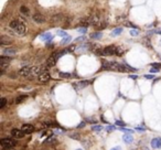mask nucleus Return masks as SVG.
I'll return each instance as SVG.
<instances>
[{
  "label": "nucleus",
  "mask_w": 161,
  "mask_h": 150,
  "mask_svg": "<svg viewBox=\"0 0 161 150\" xmlns=\"http://www.w3.org/2000/svg\"><path fill=\"white\" fill-rule=\"evenodd\" d=\"M103 69L110 70V71H117V72H120V73L128 72L125 64H120V63H117V62H108V61H104L103 62Z\"/></svg>",
  "instance_id": "obj_1"
},
{
  "label": "nucleus",
  "mask_w": 161,
  "mask_h": 150,
  "mask_svg": "<svg viewBox=\"0 0 161 150\" xmlns=\"http://www.w3.org/2000/svg\"><path fill=\"white\" fill-rule=\"evenodd\" d=\"M10 28H11L16 33L20 34V35H23V34H25V32H26L25 24H24L22 21L18 20V19L12 20V21L10 22Z\"/></svg>",
  "instance_id": "obj_2"
},
{
  "label": "nucleus",
  "mask_w": 161,
  "mask_h": 150,
  "mask_svg": "<svg viewBox=\"0 0 161 150\" xmlns=\"http://www.w3.org/2000/svg\"><path fill=\"white\" fill-rule=\"evenodd\" d=\"M117 52V46L116 45H108L104 49H97L95 50V53L97 55H104V56H108V55H115Z\"/></svg>",
  "instance_id": "obj_3"
},
{
  "label": "nucleus",
  "mask_w": 161,
  "mask_h": 150,
  "mask_svg": "<svg viewBox=\"0 0 161 150\" xmlns=\"http://www.w3.org/2000/svg\"><path fill=\"white\" fill-rule=\"evenodd\" d=\"M33 67L31 65H26V66H23L21 70H20L19 74L23 77H32V74H33Z\"/></svg>",
  "instance_id": "obj_4"
},
{
  "label": "nucleus",
  "mask_w": 161,
  "mask_h": 150,
  "mask_svg": "<svg viewBox=\"0 0 161 150\" xmlns=\"http://www.w3.org/2000/svg\"><path fill=\"white\" fill-rule=\"evenodd\" d=\"M0 143H1L2 148H13V147H16V145H17L16 140H13V139H10V138H3V139H1Z\"/></svg>",
  "instance_id": "obj_5"
},
{
  "label": "nucleus",
  "mask_w": 161,
  "mask_h": 150,
  "mask_svg": "<svg viewBox=\"0 0 161 150\" xmlns=\"http://www.w3.org/2000/svg\"><path fill=\"white\" fill-rule=\"evenodd\" d=\"M10 62H11V57L6 56V55L0 56V66H1V69H6L10 64Z\"/></svg>",
  "instance_id": "obj_6"
},
{
  "label": "nucleus",
  "mask_w": 161,
  "mask_h": 150,
  "mask_svg": "<svg viewBox=\"0 0 161 150\" xmlns=\"http://www.w3.org/2000/svg\"><path fill=\"white\" fill-rule=\"evenodd\" d=\"M11 135L15 138H18V139H21V138H23L24 137V131L22 130V129H18V128H15V129H12L11 130Z\"/></svg>",
  "instance_id": "obj_7"
},
{
  "label": "nucleus",
  "mask_w": 161,
  "mask_h": 150,
  "mask_svg": "<svg viewBox=\"0 0 161 150\" xmlns=\"http://www.w3.org/2000/svg\"><path fill=\"white\" fill-rule=\"evenodd\" d=\"M38 79L40 83H46V82L50 81V74L48 72H43L38 76Z\"/></svg>",
  "instance_id": "obj_8"
},
{
  "label": "nucleus",
  "mask_w": 161,
  "mask_h": 150,
  "mask_svg": "<svg viewBox=\"0 0 161 150\" xmlns=\"http://www.w3.org/2000/svg\"><path fill=\"white\" fill-rule=\"evenodd\" d=\"M32 19H33V21L36 22V23H44V22H45V18H44L41 13H34L33 16H32Z\"/></svg>",
  "instance_id": "obj_9"
},
{
  "label": "nucleus",
  "mask_w": 161,
  "mask_h": 150,
  "mask_svg": "<svg viewBox=\"0 0 161 150\" xmlns=\"http://www.w3.org/2000/svg\"><path fill=\"white\" fill-rule=\"evenodd\" d=\"M21 129L24 131V133H31V132H33V131H34V127H33V125H31V124L22 125Z\"/></svg>",
  "instance_id": "obj_10"
},
{
  "label": "nucleus",
  "mask_w": 161,
  "mask_h": 150,
  "mask_svg": "<svg viewBox=\"0 0 161 150\" xmlns=\"http://www.w3.org/2000/svg\"><path fill=\"white\" fill-rule=\"evenodd\" d=\"M89 83H91V82H88V81H81V82H78V83H75L73 86L75 87L76 91H78V89H82V88L86 87Z\"/></svg>",
  "instance_id": "obj_11"
},
{
  "label": "nucleus",
  "mask_w": 161,
  "mask_h": 150,
  "mask_svg": "<svg viewBox=\"0 0 161 150\" xmlns=\"http://www.w3.org/2000/svg\"><path fill=\"white\" fill-rule=\"evenodd\" d=\"M17 53V51L15 49H11V48H7V49H3L2 50V55H6V56H12Z\"/></svg>",
  "instance_id": "obj_12"
},
{
  "label": "nucleus",
  "mask_w": 161,
  "mask_h": 150,
  "mask_svg": "<svg viewBox=\"0 0 161 150\" xmlns=\"http://www.w3.org/2000/svg\"><path fill=\"white\" fill-rule=\"evenodd\" d=\"M56 56H55V54H53L52 56H50L48 59V61H46V65H48L49 67H51V66H54L55 65V63H56Z\"/></svg>",
  "instance_id": "obj_13"
},
{
  "label": "nucleus",
  "mask_w": 161,
  "mask_h": 150,
  "mask_svg": "<svg viewBox=\"0 0 161 150\" xmlns=\"http://www.w3.org/2000/svg\"><path fill=\"white\" fill-rule=\"evenodd\" d=\"M10 43H11V39H9V36L7 35H2L0 38V44L1 45H9Z\"/></svg>",
  "instance_id": "obj_14"
},
{
  "label": "nucleus",
  "mask_w": 161,
  "mask_h": 150,
  "mask_svg": "<svg viewBox=\"0 0 161 150\" xmlns=\"http://www.w3.org/2000/svg\"><path fill=\"white\" fill-rule=\"evenodd\" d=\"M151 147L154 149H159L161 148V138H154L151 141Z\"/></svg>",
  "instance_id": "obj_15"
},
{
  "label": "nucleus",
  "mask_w": 161,
  "mask_h": 150,
  "mask_svg": "<svg viewBox=\"0 0 161 150\" xmlns=\"http://www.w3.org/2000/svg\"><path fill=\"white\" fill-rule=\"evenodd\" d=\"M123 139H124V141H125L126 143H130V142H132V140H134V137H132L131 133L126 132L123 136Z\"/></svg>",
  "instance_id": "obj_16"
},
{
  "label": "nucleus",
  "mask_w": 161,
  "mask_h": 150,
  "mask_svg": "<svg viewBox=\"0 0 161 150\" xmlns=\"http://www.w3.org/2000/svg\"><path fill=\"white\" fill-rule=\"evenodd\" d=\"M53 39V35L51 33H49V32H45V33H43L41 35V40L43 41H51Z\"/></svg>",
  "instance_id": "obj_17"
},
{
  "label": "nucleus",
  "mask_w": 161,
  "mask_h": 150,
  "mask_svg": "<svg viewBox=\"0 0 161 150\" xmlns=\"http://www.w3.org/2000/svg\"><path fill=\"white\" fill-rule=\"evenodd\" d=\"M28 98V95H19L17 98H16V104H21L22 102H24V100Z\"/></svg>",
  "instance_id": "obj_18"
},
{
  "label": "nucleus",
  "mask_w": 161,
  "mask_h": 150,
  "mask_svg": "<svg viewBox=\"0 0 161 150\" xmlns=\"http://www.w3.org/2000/svg\"><path fill=\"white\" fill-rule=\"evenodd\" d=\"M121 32H123V28H116V29H114L113 31H111L110 35L111 36H117V35H119Z\"/></svg>",
  "instance_id": "obj_19"
},
{
  "label": "nucleus",
  "mask_w": 161,
  "mask_h": 150,
  "mask_svg": "<svg viewBox=\"0 0 161 150\" xmlns=\"http://www.w3.org/2000/svg\"><path fill=\"white\" fill-rule=\"evenodd\" d=\"M102 36H103V33H102V32H99V31L94 32V33L91 34V38H92V39H97V40L102 39Z\"/></svg>",
  "instance_id": "obj_20"
},
{
  "label": "nucleus",
  "mask_w": 161,
  "mask_h": 150,
  "mask_svg": "<svg viewBox=\"0 0 161 150\" xmlns=\"http://www.w3.org/2000/svg\"><path fill=\"white\" fill-rule=\"evenodd\" d=\"M71 40H72V38H71L70 35H66L65 38H63L62 41H61V44H66V43H70Z\"/></svg>",
  "instance_id": "obj_21"
},
{
  "label": "nucleus",
  "mask_w": 161,
  "mask_h": 150,
  "mask_svg": "<svg viewBox=\"0 0 161 150\" xmlns=\"http://www.w3.org/2000/svg\"><path fill=\"white\" fill-rule=\"evenodd\" d=\"M124 52H125L124 48H121V46H117V52H116V55H118V56H121V55L124 54Z\"/></svg>",
  "instance_id": "obj_22"
},
{
  "label": "nucleus",
  "mask_w": 161,
  "mask_h": 150,
  "mask_svg": "<svg viewBox=\"0 0 161 150\" xmlns=\"http://www.w3.org/2000/svg\"><path fill=\"white\" fill-rule=\"evenodd\" d=\"M20 11H21V13L25 14V16H28V14H29V9H28L26 7H24V6H22V7L20 8Z\"/></svg>",
  "instance_id": "obj_23"
},
{
  "label": "nucleus",
  "mask_w": 161,
  "mask_h": 150,
  "mask_svg": "<svg viewBox=\"0 0 161 150\" xmlns=\"http://www.w3.org/2000/svg\"><path fill=\"white\" fill-rule=\"evenodd\" d=\"M56 34L60 35V36H62V38H65V36L68 35V33H66L65 31H63V30H58V31H56Z\"/></svg>",
  "instance_id": "obj_24"
},
{
  "label": "nucleus",
  "mask_w": 161,
  "mask_h": 150,
  "mask_svg": "<svg viewBox=\"0 0 161 150\" xmlns=\"http://www.w3.org/2000/svg\"><path fill=\"white\" fill-rule=\"evenodd\" d=\"M60 77H64V79H68V77H71V74L70 73H64V72H60L59 73Z\"/></svg>",
  "instance_id": "obj_25"
},
{
  "label": "nucleus",
  "mask_w": 161,
  "mask_h": 150,
  "mask_svg": "<svg viewBox=\"0 0 161 150\" xmlns=\"http://www.w3.org/2000/svg\"><path fill=\"white\" fill-rule=\"evenodd\" d=\"M6 104H7V99H6L5 97L1 98V104H0V108L1 109H3V108L6 107Z\"/></svg>",
  "instance_id": "obj_26"
},
{
  "label": "nucleus",
  "mask_w": 161,
  "mask_h": 150,
  "mask_svg": "<svg viewBox=\"0 0 161 150\" xmlns=\"http://www.w3.org/2000/svg\"><path fill=\"white\" fill-rule=\"evenodd\" d=\"M92 129H93L94 131H101L102 129V126H99V125H93V126H92Z\"/></svg>",
  "instance_id": "obj_27"
},
{
  "label": "nucleus",
  "mask_w": 161,
  "mask_h": 150,
  "mask_svg": "<svg viewBox=\"0 0 161 150\" xmlns=\"http://www.w3.org/2000/svg\"><path fill=\"white\" fill-rule=\"evenodd\" d=\"M70 137L73 139H77V140H79V133H70Z\"/></svg>",
  "instance_id": "obj_28"
},
{
  "label": "nucleus",
  "mask_w": 161,
  "mask_h": 150,
  "mask_svg": "<svg viewBox=\"0 0 161 150\" xmlns=\"http://www.w3.org/2000/svg\"><path fill=\"white\" fill-rule=\"evenodd\" d=\"M60 19H62V16L61 14H58V16H54V17H52V21H59Z\"/></svg>",
  "instance_id": "obj_29"
},
{
  "label": "nucleus",
  "mask_w": 161,
  "mask_h": 150,
  "mask_svg": "<svg viewBox=\"0 0 161 150\" xmlns=\"http://www.w3.org/2000/svg\"><path fill=\"white\" fill-rule=\"evenodd\" d=\"M125 26H130V28H132V29H137V26H135V24H134V23H131V22H126V23H125Z\"/></svg>",
  "instance_id": "obj_30"
},
{
  "label": "nucleus",
  "mask_w": 161,
  "mask_h": 150,
  "mask_svg": "<svg viewBox=\"0 0 161 150\" xmlns=\"http://www.w3.org/2000/svg\"><path fill=\"white\" fill-rule=\"evenodd\" d=\"M120 130L124 131V132H128V133H131L132 132V129H127V128H123V127H120Z\"/></svg>",
  "instance_id": "obj_31"
},
{
  "label": "nucleus",
  "mask_w": 161,
  "mask_h": 150,
  "mask_svg": "<svg viewBox=\"0 0 161 150\" xmlns=\"http://www.w3.org/2000/svg\"><path fill=\"white\" fill-rule=\"evenodd\" d=\"M124 64H125V66L127 67V70H128V71H137V70H136L135 67H132V66H130V65H128L127 63H124Z\"/></svg>",
  "instance_id": "obj_32"
},
{
  "label": "nucleus",
  "mask_w": 161,
  "mask_h": 150,
  "mask_svg": "<svg viewBox=\"0 0 161 150\" xmlns=\"http://www.w3.org/2000/svg\"><path fill=\"white\" fill-rule=\"evenodd\" d=\"M130 34H131L132 36H137L138 34H139V32H138L137 30H135V29H134V30H131V31H130Z\"/></svg>",
  "instance_id": "obj_33"
},
{
  "label": "nucleus",
  "mask_w": 161,
  "mask_h": 150,
  "mask_svg": "<svg viewBox=\"0 0 161 150\" xmlns=\"http://www.w3.org/2000/svg\"><path fill=\"white\" fill-rule=\"evenodd\" d=\"M77 31H78V32H82V33H85V32L87 31V29L85 28V26H82V28H78V29H77Z\"/></svg>",
  "instance_id": "obj_34"
},
{
  "label": "nucleus",
  "mask_w": 161,
  "mask_h": 150,
  "mask_svg": "<svg viewBox=\"0 0 161 150\" xmlns=\"http://www.w3.org/2000/svg\"><path fill=\"white\" fill-rule=\"evenodd\" d=\"M53 140H54V137L51 136V137H49V138L46 139V140L44 141V142H45V143H49V142H51V141H53Z\"/></svg>",
  "instance_id": "obj_35"
},
{
  "label": "nucleus",
  "mask_w": 161,
  "mask_h": 150,
  "mask_svg": "<svg viewBox=\"0 0 161 150\" xmlns=\"http://www.w3.org/2000/svg\"><path fill=\"white\" fill-rule=\"evenodd\" d=\"M144 77H146L147 79H153V75H152V74H147V75H144Z\"/></svg>",
  "instance_id": "obj_36"
},
{
  "label": "nucleus",
  "mask_w": 161,
  "mask_h": 150,
  "mask_svg": "<svg viewBox=\"0 0 161 150\" xmlns=\"http://www.w3.org/2000/svg\"><path fill=\"white\" fill-rule=\"evenodd\" d=\"M114 129H115V126H108L107 127V128H106V131H111V130H114Z\"/></svg>",
  "instance_id": "obj_37"
},
{
  "label": "nucleus",
  "mask_w": 161,
  "mask_h": 150,
  "mask_svg": "<svg viewBox=\"0 0 161 150\" xmlns=\"http://www.w3.org/2000/svg\"><path fill=\"white\" fill-rule=\"evenodd\" d=\"M115 124H116V125H118V126H120V127L125 126V124H124L123 122H119V120H117V122H115Z\"/></svg>",
  "instance_id": "obj_38"
},
{
  "label": "nucleus",
  "mask_w": 161,
  "mask_h": 150,
  "mask_svg": "<svg viewBox=\"0 0 161 150\" xmlns=\"http://www.w3.org/2000/svg\"><path fill=\"white\" fill-rule=\"evenodd\" d=\"M150 72H151V73H158L159 69H157V67H152V69L150 70Z\"/></svg>",
  "instance_id": "obj_39"
},
{
  "label": "nucleus",
  "mask_w": 161,
  "mask_h": 150,
  "mask_svg": "<svg viewBox=\"0 0 161 150\" xmlns=\"http://www.w3.org/2000/svg\"><path fill=\"white\" fill-rule=\"evenodd\" d=\"M62 131H64V130H60V129H53V132L58 133V135H60V133H62Z\"/></svg>",
  "instance_id": "obj_40"
},
{
  "label": "nucleus",
  "mask_w": 161,
  "mask_h": 150,
  "mask_svg": "<svg viewBox=\"0 0 161 150\" xmlns=\"http://www.w3.org/2000/svg\"><path fill=\"white\" fill-rule=\"evenodd\" d=\"M151 66H152V67H157V69H160V67H161V64H156V63H152Z\"/></svg>",
  "instance_id": "obj_41"
},
{
  "label": "nucleus",
  "mask_w": 161,
  "mask_h": 150,
  "mask_svg": "<svg viewBox=\"0 0 161 150\" xmlns=\"http://www.w3.org/2000/svg\"><path fill=\"white\" fill-rule=\"evenodd\" d=\"M84 126H85V122H82L81 124L78 125V126H77V128H83Z\"/></svg>",
  "instance_id": "obj_42"
},
{
  "label": "nucleus",
  "mask_w": 161,
  "mask_h": 150,
  "mask_svg": "<svg viewBox=\"0 0 161 150\" xmlns=\"http://www.w3.org/2000/svg\"><path fill=\"white\" fill-rule=\"evenodd\" d=\"M136 129H137V130H139V131H144V130H146V128H144V127H137Z\"/></svg>",
  "instance_id": "obj_43"
},
{
  "label": "nucleus",
  "mask_w": 161,
  "mask_h": 150,
  "mask_svg": "<svg viewBox=\"0 0 161 150\" xmlns=\"http://www.w3.org/2000/svg\"><path fill=\"white\" fill-rule=\"evenodd\" d=\"M154 32H156L154 30H152V31H148V32H147V35H151V34H153Z\"/></svg>",
  "instance_id": "obj_44"
},
{
  "label": "nucleus",
  "mask_w": 161,
  "mask_h": 150,
  "mask_svg": "<svg viewBox=\"0 0 161 150\" xmlns=\"http://www.w3.org/2000/svg\"><path fill=\"white\" fill-rule=\"evenodd\" d=\"M129 77H130V79H138L137 75H129Z\"/></svg>",
  "instance_id": "obj_45"
},
{
  "label": "nucleus",
  "mask_w": 161,
  "mask_h": 150,
  "mask_svg": "<svg viewBox=\"0 0 161 150\" xmlns=\"http://www.w3.org/2000/svg\"><path fill=\"white\" fill-rule=\"evenodd\" d=\"M111 150H121V148H120V147H115V148H113Z\"/></svg>",
  "instance_id": "obj_46"
},
{
  "label": "nucleus",
  "mask_w": 161,
  "mask_h": 150,
  "mask_svg": "<svg viewBox=\"0 0 161 150\" xmlns=\"http://www.w3.org/2000/svg\"><path fill=\"white\" fill-rule=\"evenodd\" d=\"M84 36H82V38H78V39H76V41H82V40H84Z\"/></svg>",
  "instance_id": "obj_47"
},
{
  "label": "nucleus",
  "mask_w": 161,
  "mask_h": 150,
  "mask_svg": "<svg viewBox=\"0 0 161 150\" xmlns=\"http://www.w3.org/2000/svg\"><path fill=\"white\" fill-rule=\"evenodd\" d=\"M2 150H13V148H3Z\"/></svg>",
  "instance_id": "obj_48"
},
{
  "label": "nucleus",
  "mask_w": 161,
  "mask_h": 150,
  "mask_svg": "<svg viewBox=\"0 0 161 150\" xmlns=\"http://www.w3.org/2000/svg\"><path fill=\"white\" fill-rule=\"evenodd\" d=\"M157 32H158L159 34H161V29H160V30H158V31H157Z\"/></svg>",
  "instance_id": "obj_49"
},
{
  "label": "nucleus",
  "mask_w": 161,
  "mask_h": 150,
  "mask_svg": "<svg viewBox=\"0 0 161 150\" xmlns=\"http://www.w3.org/2000/svg\"><path fill=\"white\" fill-rule=\"evenodd\" d=\"M76 150H82V149H76Z\"/></svg>",
  "instance_id": "obj_50"
}]
</instances>
